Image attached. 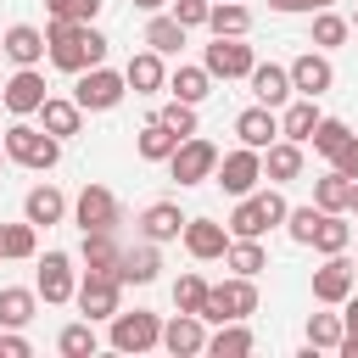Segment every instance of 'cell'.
I'll return each mask as SVG.
<instances>
[{
    "label": "cell",
    "mask_w": 358,
    "mask_h": 358,
    "mask_svg": "<svg viewBox=\"0 0 358 358\" xmlns=\"http://www.w3.org/2000/svg\"><path fill=\"white\" fill-rule=\"evenodd\" d=\"M45 56H50V67H62V73H84V67H101L106 62V34L95 28V22H56L50 17V28H45Z\"/></svg>",
    "instance_id": "cell-1"
},
{
    "label": "cell",
    "mask_w": 358,
    "mask_h": 358,
    "mask_svg": "<svg viewBox=\"0 0 358 358\" xmlns=\"http://www.w3.org/2000/svg\"><path fill=\"white\" fill-rule=\"evenodd\" d=\"M285 213H291V201L280 196V185H268V190H252V196H235V207H229V235H241V241H263L268 229H280L285 224Z\"/></svg>",
    "instance_id": "cell-2"
},
{
    "label": "cell",
    "mask_w": 358,
    "mask_h": 358,
    "mask_svg": "<svg viewBox=\"0 0 358 358\" xmlns=\"http://www.w3.org/2000/svg\"><path fill=\"white\" fill-rule=\"evenodd\" d=\"M0 145H6V157H11V162L34 168V173H50V168L62 162V140H56L50 129H34L28 117H17V123L0 134Z\"/></svg>",
    "instance_id": "cell-3"
},
{
    "label": "cell",
    "mask_w": 358,
    "mask_h": 358,
    "mask_svg": "<svg viewBox=\"0 0 358 358\" xmlns=\"http://www.w3.org/2000/svg\"><path fill=\"white\" fill-rule=\"evenodd\" d=\"M246 313H257V280L229 274L224 285H213V291H207V308H201V319H207V324H229V319H246Z\"/></svg>",
    "instance_id": "cell-4"
},
{
    "label": "cell",
    "mask_w": 358,
    "mask_h": 358,
    "mask_svg": "<svg viewBox=\"0 0 358 358\" xmlns=\"http://www.w3.org/2000/svg\"><path fill=\"white\" fill-rule=\"evenodd\" d=\"M168 173L179 179V190L207 185V179L218 173V145H213V140H201V134H185V140H179V151L168 157Z\"/></svg>",
    "instance_id": "cell-5"
},
{
    "label": "cell",
    "mask_w": 358,
    "mask_h": 358,
    "mask_svg": "<svg viewBox=\"0 0 358 358\" xmlns=\"http://www.w3.org/2000/svg\"><path fill=\"white\" fill-rule=\"evenodd\" d=\"M123 95H129V78H123V73H112L106 62H101V67H84V73H78V84H73V101H78L84 112H112Z\"/></svg>",
    "instance_id": "cell-6"
},
{
    "label": "cell",
    "mask_w": 358,
    "mask_h": 358,
    "mask_svg": "<svg viewBox=\"0 0 358 358\" xmlns=\"http://www.w3.org/2000/svg\"><path fill=\"white\" fill-rule=\"evenodd\" d=\"M73 302H78V313H84V319H112V313L123 308V280H117V274H106V268H84V280H78Z\"/></svg>",
    "instance_id": "cell-7"
},
{
    "label": "cell",
    "mask_w": 358,
    "mask_h": 358,
    "mask_svg": "<svg viewBox=\"0 0 358 358\" xmlns=\"http://www.w3.org/2000/svg\"><path fill=\"white\" fill-rule=\"evenodd\" d=\"M117 352H151V347H162V319L157 313H145V308H134V313H112V336H106Z\"/></svg>",
    "instance_id": "cell-8"
},
{
    "label": "cell",
    "mask_w": 358,
    "mask_h": 358,
    "mask_svg": "<svg viewBox=\"0 0 358 358\" xmlns=\"http://www.w3.org/2000/svg\"><path fill=\"white\" fill-rule=\"evenodd\" d=\"M213 179L224 185V196H252V190L263 185V151H252V145H235V151H224Z\"/></svg>",
    "instance_id": "cell-9"
},
{
    "label": "cell",
    "mask_w": 358,
    "mask_h": 358,
    "mask_svg": "<svg viewBox=\"0 0 358 358\" xmlns=\"http://www.w3.org/2000/svg\"><path fill=\"white\" fill-rule=\"evenodd\" d=\"M73 224L90 235V229H117L123 224V207H117V196L106 190V185H84L78 190V201H73Z\"/></svg>",
    "instance_id": "cell-10"
},
{
    "label": "cell",
    "mask_w": 358,
    "mask_h": 358,
    "mask_svg": "<svg viewBox=\"0 0 358 358\" xmlns=\"http://www.w3.org/2000/svg\"><path fill=\"white\" fill-rule=\"evenodd\" d=\"M201 67H207L213 78H224V84H229V78H246V73L257 67V56H252V45H246V39H218V34H213V45L201 50Z\"/></svg>",
    "instance_id": "cell-11"
},
{
    "label": "cell",
    "mask_w": 358,
    "mask_h": 358,
    "mask_svg": "<svg viewBox=\"0 0 358 358\" xmlns=\"http://www.w3.org/2000/svg\"><path fill=\"white\" fill-rule=\"evenodd\" d=\"M0 101H6V112L11 117H34L50 95H45V73L39 67H17L6 84H0Z\"/></svg>",
    "instance_id": "cell-12"
},
{
    "label": "cell",
    "mask_w": 358,
    "mask_h": 358,
    "mask_svg": "<svg viewBox=\"0 0 358 358\" xmlns=\"http://www.w3.org/2000/svg\"><path fill=\"white\" fill-rule=\"evenodd\" d=\"M34 291H39V296H45L50 308L73 302V291H78L73 257H67V252H45V257H39V274H34Z\"/></svg>",
    "instance_id": "cell-13"
},
{
    "label": "cell",
    "mask_w": 358,
    "mask_h": 358,
    "mask_svg": "<svg viewBox=\"0 0 358 358\" xmlns=\"http://www.w3.org/2000/svg\"><path fill=\"white\" fill-rule=\"evenodd\" d=\"M352 285H358V268H352L341 252H330V257L313 268V302H324V308H341V302L352 296Z\"/></svg>",
    "instance_id": "cell-14"
},
{
    "label": "cell",
    "mask_w": 358,
    "mask_h": 358,
    "mask_svg": "<svg viewBox=\"0 0 358 358\" xmlns=\"http://www.w3.org/2000/svg\"><path fill=\"white\" fill-rule=\"evenodd\" d=\"M179 241H185V252H190L196 263H218L235 235H229V224H218V218H185V235H179Z\"/></svg>",
    "instance_id": "cell-15"
},
{
    "label": "cell",
    "mask_w": 358,
    "mask_h": 358,
    "mask_svg": "<svg viewBox=\"0 0 358 358\" xmlns=\"http://www.w3.org/2000/svg\"><path fill=\"white\" fill-rule=\"evenodd\" d=\"M162 347H168L173 358L207 352V319H201V313H173V319L162 324Z\"/></svg>",
    "instance_id": "cell-16"
},
{
    "label": "cell",
    "mask_w": 358,
    "mask_h": 358,
    "mask_svg": "<svg viewBox=\"0 0 358 358\" xmlns=\"http://www.w3.org/2000/svg\"><path fill=\"white\" fill-rule=\"evenodd\" d=\"M330 84H336V67H330L324 50H302V56L291 62V90H296V95H313V101H319Z\"/></svg>",
    "instance_id": "cell-17"
},
{
    "label": "cell",
    "mask_w": 358,
    "mask_h": 358,
    "mask_svg": "<svg viewBox=\"0 0 358 358\" xmlns=\"http://www.w3.org/2000/svg\"><path fill=\"white\" fill-rule=\"evenodd\" d=\"M246 84H252V95H257L263 106H274V112L296 95V90H291V67H280V62H257V67L246 73Z\"/></svg>",
    "instance_id": "cell-18"
},
{
    "label": "cell",
    "mask_w": 358,
    "mask_h": 358,
    "mask_svg": "<svg viewBox=\"0 0 358 358\" xmlns=\"http://www.w3.org/2000/svg\"><path fill=\"white\" fill-rule=\"evenodd\" d=\"M235 134H241V145H252V151H268L274 140H280V112L274 106H246L241 117H235Z\"/></svg>",
    "instance_id": "cell-19"
},
{
    "label": "cell",
    "mask_w": 358,
    "mask_h": 358,
    "mask_svg": "<svg viewBox=\"0 0 358 358\" xmlns=\"http://www.w3.org/2000/svg\"><path fill=\"white\" fill-rule=\"evenodd\" d=\"M123 78H129V90L134 95H157V90H168V67H162V50H134L129 56V67H123Z\"/></svg>",
    "instance_id": "cell-20"
},
{
    "label": "cell",
    "mask_w": 358,
    "mask_h": 358,
    "mask_svg": "<svg viewBox=\"0 0 358 358\" xmlns=\"http://www.w3.org/2000/svg\"><path fill=\"white\" fill-rule=\"evenodd\" d=\"M0 50H6L17 67H39V62H45V28H34V22H11L6 39H0Z\"/></svg>",
    "instance_id": "cell-21"
},
{
    "label": "cell",
    "mask_w": 358,
    "mask_h": 358,
    "mask_svg": "<svg viewBox=\"0 0 358 358\" xmlns=\"http://www.w3.org/2000/svg\"><path fill=\"white\" fill-rule=\"evenodd\" d=\"M168 95H173V101H190V106H201V101L213 95V73H207L201 62H179V67L168 73Z\"/></svg>",
    "instance_id": "cell-22"
},
{
    "label": "cell",
    "mask_w": 358,
    "mask_h": 358,
    "mask_svg": "<svg viewBox=\"0 0 358 358\" xmlns=\"http://www.w3.org/2000/svg\"><path fill=\"white\" fill-rule=\"evenodd\" d=\"M319 117H324V112H319V101H313V95H296V101H285V106H280V134H285V140H296V145H308V134L319 129Z\"/></svg>",
    "instance_id": "cell-23"
},
{
    "label": "cell",
    "mask_w": 358,
    "mask_h": 358,
    "mask_svg": "<svg viewBox=\"0 0 358 358\" xmlns=\"http://www.w3.org/2000/svg\"><path fill=\"white\" fill-rule=\"evenodd\" d=\"M263 179H268V185H291V179H302V145L280 134V140L263 151Z\"/></svg>",
    "instance_id": "cell-24"
},
{
    "label": "cell",
    "mask_w": 358,
    "mask_h": 358,
    "mask_svg": "<svg viewBox=\"0 0 358 358\" xmlns=\"http://www.w3.org/2000/svg\"><path fill=\"white\" fill-rule=\"evenodd\" d=\"M140 235L145 241H179L185 235V213H179V201H151L145 213H140Z\"/></svg>",
    "instance_id": "cell-25"
},
{
    "label": "cell",
    "mask_w": 358,
    "mask_h": 358,
    "mask_svg": "<svg viewBox=\"0 0 358 358\" xmlns=\"http://www.w3.org/2000/svg\"><path fill=\"white\" fill-rule=\"evenodd\" d=\"M157 268H162V257H157V241L123 246V257H117V280H123V285H151V280H157Z\"/></svg>",
    "instance_id": "cell-26"
},
{
    "label": "cell",
    "mask_w": 358,
    "mask_h": 358,
    "mask_svg": "<svg viewBox=\"0 0 358 358\" xmlns=\"http://www.w3.org/2000/svg\"><path fill=\"white\" fill-rule=\"evenodd\" d=\"M39 129H50L56 140H73V134L84 129V106L67 101V95H50V101L39 106Z\"/></svg>",
    "instance_id": "cell-27"
},
{
    "label": "cell",
    "mask_w": 358,
    "mask_h": 358,
    "mask_svg": "<svg viewBox=\"0 0 358 358\" xmlns=\"http://www.w3.org/2000/svg\"><path fill=\"white\" fill-rule=\"evenodd\" d=\"M22 218L50 229V224H62V218H67V196H62L56 185H34V190L22 196Z\"/></svg>",
    "instance_id": "cell-28"
},
{
    "label": "cell",
    "mask_w": 358,
    "mask_h": 358,
    "mask_svg": "<svg viewBox=\"0 0 358 358\" xmlns=\"http://www.w3.org/2000/svg\"><path fill=\"white\" fill-rule=\"evenodd\" d=\"M179 140H185V134H173L162 117H145V129L134 134V151H140L145 162H168V157L179 151Z\"/></svg>",
    "instance_id": "cell-29"
},
{
    "label": "cell",
    "mask_w": 358,
    "mask_h": 358,
    "mask_svg": "<svg viewBox=\"0 0 358 358\" xmlns=\"http://www.w3.org/2000/svg\"><path fill=\"white\" fill-rule=\"evenodd\" d=\"M39 313V291L28 285H0V330H22Z\"/></svg>",
    "instance_id": "cell-30"
},
{
    "label": "cell",
    "mask_w": 358,
    "mask_h": 358,
    "mask_svg": "<svg viewBox=\"0 0 358 358\" xmlns=\"http://www.w3.org/2000/svg\"><path fill=\"white\" fill-rule=\"evenodd\" d=\"M78 257H84V268H106V274H117V257H123L117 229H90L84 246H78Z\"/></svg>",
    "instance_id": "cell-31"
},
{
    "label": "cell",
    "mask_w": 358,
    "mask_h": 358,
    "mask_svg": "<svg viewBox=\"0 0 358 358\" xmlns=\"http://www.w3.org/2000/svg\"><path fill=\"white\" fill-rule=\"evenodd\" d=\"M257 347V336L246 330V319H229V324H218L213 336H207V352L213 358H246Z\"/></svg>",
    "instance_id": "cell-32"
},
{
    "label": "cell",
    "mask_w": 358,
    "mask_h": 358,
    "mask_svg": "<svg viewBox=\"0 0 358 358\" xmlns=\"http://www.w3.org/2000/svg\"><path fill=\"white\" fill-rule=\"evenodd\" d=\"M207 28H213L218 39H246V28H252V11H246L241 0H213V17H207Z\"/></svg>",
    "instance_id": "cell-33"
},
{
    "label": "cell",
    "mask_w": 358,
    "mask_h": 358,
    "mask_svg": "<svg viewBox=\"0 0 358 358\" xmlns=\"http://www.w3.org/2000/svg\"><path fill=\"white\" fill-rule=\"evenodd\" d=\"M185 34H190V28H185L173 11H168V17H162V11H151V22H145V45H151V50H162V56H179Z\"/></svg>",
    "instance_id": "cell-34"
},
{
    "label": "cell",
    "mask_w": 358,
    "mask_h": 358,
    "mask_svg": "<svg viewBox=\"0 0 358 358\" xmlns=\"http://www.w3.org/2000/svg\"><path fill=\"white\" fill-rule=\"evenodd\" d=\"M224 263L235 268V274H246V280H257L263 268H268V252H263V241H229V252H224Z\"/></svg>",
    "instance_id": "cell-35"
},
{
    "label": "cell",
    "mask_w": 358,
    "mask_h": 358,
    "mask_svg": "<svg viewBox=\"0 0 358 358\" xmlns=\"http://www.w3.org/2000/svg\"><path fill=\"white\" fill-rule=\"evenodd\" d=\"M347 34H352V22H347V17H336V11L324 6V11H313V34H308V45H313V50H336Z\"/></svg>",
    "instance_id": "cell-36"
},
{
    "label": "cell",
    "mask_w": 358,
    "mask_h": 358,
    "mask_svg": "<svg viewBox=\"0 0 358 358\" xmlns=\"http://www.w3.org/2000/svg\"><path fill=\"white\" fill-rule=\"evenodd\" d=\"M313 201H319L324 213H347V201H352V179L330 168L324 179H313Z\"/></svg>",
    "instance_id": "cell-37"
},
{
    "label": "cell",
    "mask_w": 358,
    "mask_h": 358,
    "mask_svg": "<svg viewBox=\"0 0 358 358\" xmlns=\"http://www.w3.org/2000/svg\"><path fill=\"white\" fill-rule=\"evenodd\" d=\"M347 246H352V224H347L341 213H324L319 229H313V252L330 257V252H347Z\"/></svg>",
    "instance_id": "cell-38"
},
{
    "label": "cell",
    "mask_w": 358,
    "mask_h": 358,
    "mask_svg": "<svg viewBox=\"0 0 358 358\" xmlns=\"http://www.w3.org/2000/svg\"><path fill=\"white\" fill-rule=\"evenodd\" d=\"M308 352H341V313H308Z\"/></svg>",
    "instance_id": "cell-39"
},
{
    "label": "cell",
    "mask_w": 358,
    "mask_h": 358,
    "mask_svg": "<svg viewBox=\"0 0 358 358\" xmlns=\"http://www.w3.org/2000/svg\"><path fill=\"white\" fill-rule=\"evenodd\" d=\"M56 347H62L67 358H90V352L101 347V336H95V319H73V324H62Z\"/></svg>",
    "instance_id": "cell-40"
},
{
    "label": "cell",
    "mask_w": 358,
    "mask_h": 358,
    "mask_svg": "<svg viewBox=\"0 0 358 358\" xmlns=\"http://www.w3.org/2000/svg\"><path fill=\"white\" fill-rule=\"evenodd\" d=\"M347 140H352V129H347L341 117H319V129L308 134V145H313V151H319L324 162H330V157H336V151H341Z\"/></svg>",
    "instance_id": "cell-41"
},
{
    "label": "cell",
    "mask_w": 358,
    "mask_h": 358,
    "mask_svg": "<svg viewBox=\"0 0 358 358\" xmlns=\"http://www.w3.org/2000/svg\"><path fill=\"white\" fill-rule=\"evenodd\" d=\"M319 218H324V207H319V201H308V207H291V213H285V235H291L296 246H313V229H319Z\"/></svg>",
    "instance_id": "cell-42"
},
{
    "label": "cell",
    "mask_w": 358,
    "mask_h": 358,
    "mask_svg": "<svg viewBox=\"0 0 358 358\" xmlns=\"http://www.w3.org/2000/svg\"><path fill=\"white\" fill-rule=\"evenodd\" d=\"M207 291H213V285H207L201 274H179V280H173V308H179V313H201V308H207Z\"/></svg>",
    "instance_id": "cell-43"
},
{
    "label": "cell",
    "mask_w": 358,
    "mask_h": 358,
    "mask_svg": "<svg viewBox=\"0 0 358 358\" xmlns=\"http://www.w3.org/2000/svg\"><path fill=\"white\" fill-rule=\"evenodd\" d=\"M0 235H6V257H17V263L39 252V224H28V218L22 224H6Z\"/></svg>",
    "instance_id": "cell-44"
},
{
    "label": "cell",
    "mask_w": 358,
    "mask_h": 358,
    "mask_svg": "<svg viewBox=\"0 0 358 358\" xmlns=\"http://www.w3.org/2000/svg\"><path fill=\"white\" fill-rule=\"evenodd\" d=\"M45 11H50L56 22H95L101 0H45Z\"/></svg>",
    "instance_id": "cell-45"
},
{
    "label": "cell",
    "mask_w": 358,
    "mask_h": 358,
    "mask_svg": "<svg viewBox=\"0 0 358 358\" xmlns=\"http://www.w3.org/2000/svg\"><path fill=\"white\" fill-rule=\"evenodd\" d=\"M157 117H162L173 134H196V106H190V101H168Z\"/></svg>",
    "instance_id": "cell-46"
},
{
    "label": "cell",
    "mask_w": 358,
    "mask_h": 358,
    "mask_svg": "<svg viewBox=\"0 0 358 358\" xmlns=\"http://www.w3.org/2000/svg\"><path fill=\"white\" fill-rule=\"evenodd\" d=\"M341 358H358V296L341 302Z\"/></svg>",
    "instance_id": "cell-47"
},
{
    "label": "cell",
    "mask_w": 358,
    "mask_h": 358,
    "mask_svg": "<svg viewBox=\"0 0 358 358\" xmlns=\"http://www.w3.org/2000/svg\"><path fill=\"white\" fill-rule=\"evenodd\" d=\"M173 17H179L185 28H207V17H213V0H173Z\"/></svg>",
    "instance_id": "cell-48"
},
{
    "label": "cell",
    "mask_w": 358,
    "mask_h": 358,
    "mask_svg": "<svg viewBox=\"0 0 358 358\" xmlns=\"http://www.w3.org/2000/svg\"><path fill=\"white\" fill-rule=\"evenodd\" d=\"M330 168H336V173H347V179H358V134H352V140L330 157Z\"/></svg>",
    "instance_id": "cell-49"
},
{
    "label": "cell",
    "mask_w": 358,
    "mask_h": 358,
    "mask_svg": "<svg viewBox=\"0 0 358 358\" xmlns=\"http://www.w3.org/2000/svg\"><path fill=\"white\" fill-rule=\"evenodd\" d=\"M34 347H28V336L22 330H0V358H28Z\"/></svg>",
    "instance_id": "cell-50"
},
{
    "label": "cell",
    "mask_w": 358,
    "mask_h": 358,
    "mask_svg": "<svg viewBox=\"0 0 358 358\" xmlns=\"http://www.w3.org/2000/svg\"><path fill=\"white\" fill-rule=\"evenodd\" d=\"M268 6H274V11H308L302 0H268Z\"/></svg>",
    "instance_id": "cell-51"
},
{
    "label": "cell",
    "mask_w": 358,
    "mask_h": 358,
    "mask_svg": "<svg viewBox=\"0 0 358 358\" xmlns=\"http://www.w3.org/2000/svg\"><path fill=\"white\" fill-rule=\"evenodd\" d=\"M134 6H140V11H162L168 0H134Z\"/></svg>",
    "instance_id": "cell-52"
},
{
    "label": "cell",
    "mask_w": 358,
    "mask_h": 358,
    "mask_svg": "<svg viewBox=\"0 0 358 358\" xmlns=\"http://www.w3.org/2000/svg\"><path fill=\"white\" fill-rule=\"evenodd\" d=\"M302 6H308V11H324V6H336V0H302Z\"/></svg>",
    "instance_id": "cell-53"
},
{
    "label": "cell",
    "mask_w": 358,
    "mask_h": 358,
    "mask_svg": "<svg viewBox=\"0 0 358 358\" xmlns=\"http://www.w3.org/2000/svg\"><path fill=\"white\" fill-rule=\"evenodd\" d=\"M347 213H358V179H352V201H347Z\"/></svg>",
    "instance_id": "cell-54"
},
{
    "label": "cell",
    "mask_w": 358,
    "mask_h": 358,
    "mask_svg": "<svg viewBox=\"0 0 358 358\" xmlns=\"http://www.w3.org/2000/svg\"><path fill=\"white\" fill-rule=\"evenodd\" d=\"M347 22H352V28H358V11H352V17H347Z\"/></svg>",
    "instance_id": "cell-55"
},
{
    "label": "cell",
    "mask_w": 358,
    "mask_h": 358,
    "mask_svg": "<svg viewBox=\"0 0 358 358\" xmlns=\"http://www.w3.org/2000/svg\"><path fill=\"white\" fill-rule=\"evenodd\" d=\"M0 257H6V235H0Z\"/></svg>",
    "instance_id": "cell-56"
},
{
    "label": "cell",
    "mask_w": 358,
    "mask_h": 358,
    "mask_svg": "<svg viewBox=\"0 0 358 358\" xmlns=\"http://www.w3.org/2000/svg\"><path fill=\"white\" fill-rule=\"evenodd\" d=\"M0 157H6V145H0Z\"/></svg>",
    "instance_id": "cell-57"
},
{
    "label": "cell",
    "mask_w": 358,
    "mask_h": 358,
    "mask_svg": "<svg viewBox=\"0 0 358 358\" xmlns=\"http://www.w3.org/2000/svg\"><path fill=\"white\" fill-rule=\"evenodd\" d=\"M352 268H358V263H352Z\"/></svg>",
    "instance_id": "cell-58"
}]
</instances>
